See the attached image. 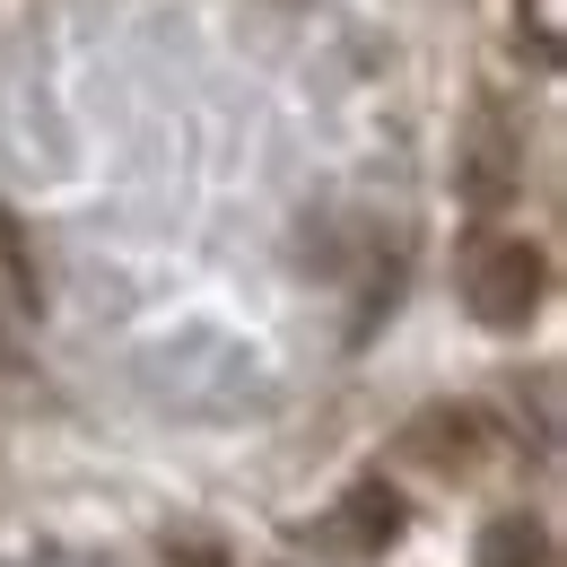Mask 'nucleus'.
<instances>
[{
	"label": "nucleus",
	"instance_id": "nucleus-1",
	"mask_svg": "<svg viewBox=\"0 0 567 567\" xmlns=\"http://www.w3.org/2000/svg\"><path fill=\"white\" fill-rule=\"evenodd\" d=\"M463 297H472L481 323H524V315L542 306V254H533L524 236H489V245L472 254V271H463Z\"/></svg>",
	"mask_w": 567,
	"mask_h": 567
},
{
	"label": "nucleus",
	"instance_id": "nucleus-2",
	"mask_svg": "<svg viewBox=\"0 0 567 567\" xmlns=\"http://www.w3.org/2000/svg\"><path fill=\"white\" fill-rule=\"evenodd\" d=\"M481 567H550V533L533 515H497L481 533Z\"/></svg>",
	"mask_w": 567,
	"mask_h": 567
},
{
	"label": "nucleus",
	"instance_id": "nucleus-3",
	"mask_svg": "<svg viewBox=\"0 0 567 567\" xmlns=\"http://www.w3.org/2000/svg\"><path fill=\"white\" fill-rule=\"evenodd\" d=\"M393 515H402V506H393L384 489H350V542H358V550L393 542Z\"/></svg>",
	"mask_w": 567,
	"mask_h": 567
}]
</instances>
